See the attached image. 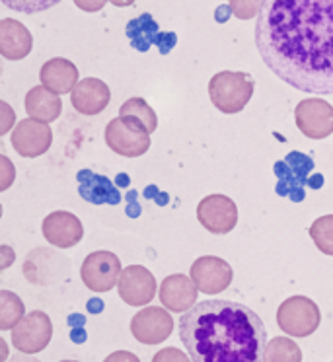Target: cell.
<instances>
[{
	"mask_svg": "<svg viewBox=\"0 0 333 362\" xmlns=\"http://www.w3.org/2000/svg\"><path fill=\"white\" fill-rule=\"evenodd\" d=\"M255 45L277 78L308 94H333V0H265Z\"/></svg>",
	"mask_w": 333,
	"mask_h": 362,
	"instance_id": "cell-1",
	"label": "cell"
},
{
	"mask_svg": "<svg viewBox=\"0 0 333 362\" xmlns=\"http://www.w3.org/2000/svg\"><path fill=\"white\" fill-rule=\"evenodd\" d=\"M180 339L193 362H263L262 317L232 300H203L180 317Z\"/></svg>",
	"mask_w": 333,
	"mask_h": 362,
	"instance_id": "cell-2",
	"label": "cell"
},
{
	"mask_svg": "<svg viewBox=\"0 0 333 362\" xmlns=\"http://www.w3.org/2000/svg\"><path fill=\"white\" fill-rule=\"evenodd\" d=\"M255 90L252 74L238 71H222L209 82V98L222 113H240L246 107Z\"/></svg>",
	"mask_w": 333,
	"mask_h": 362,
	"instance_id": "cell-3",
	"label": "cell"
},
{
	"mask_svg": "<svg viewBox=\"0 0 333 362\" xmlns=\"http://www.w3.org/2000/svg\"><path fill=\"white\" fill-rule=\"evenodd\" d=\"M320 308L306 296H291L277 310L279 327L291 337H308L320 327Z\"/></svg>",
	"mask_w": 333,
	"mask_h": 362,
	"instance_id": "cell-4",
	"label": "cell"
},
{
	"mask_svg": "<svg viewBox=\"0 0 333 362\" xmlns=\"http://www.w3.org/2000/svg\"><path fill=\"white\" fill-rule=\"evenodd\" d=\"M105 144L125 158L143 156L151 148V133L131 117H117L105 127Z\"/></svg>",
	"mask_w": 333,
	"mask_h": 362,
	"instance_id": "cell-5",
	"label": "cell"
},
{
	"mask_svg": "<svg viewBox=\"0 0 333 362\" xmlns=\"http://www.w3.org/2000/svg\"><path fill=\"white\" fill-rule=\"evenodd\" d=\"M273 170L279 180V195L288 197L294 203L304 201V185L308 183L310 172L314 170V160L302 152H291L285 160H279Z\"/></svg>",
	"mask_w": 333,
	"mask_h": 362,
	"instance_id": "cell-6",
	"label": "cell"
},
{
	"mask_svg": "<svg viewBox=\"0 0 333 362\" xmlns=\"http://www.w3.org/2000/svg\"><path fill=\"white\" fill-rule=\"evenodd\" d=\"M51 337H53L51 317L40 310L25 314L22 322L12 329V345L16 346V351L25 354L41 353L43 349H47Z\"/></svg>",
	"mask_w": 333,
	"mask_h": 362,
	"instance_id": "cell-7",
	"label": "cell"
},
{
	"mask_svg": "<svg viewBox=\"0 0 333 362\" xmlns=\"http://www.w3.org/2000/svg\"><path fill=\"white\" fill-rule=\"evenodd\" d=\"M121 273H123V269H121L119 257L115 253L105 252V250L90 253L80 269L82 283L94 292L111 291L119 283Z\"/></svg>",
	"mask_w": 333,
	"mask_h": 362,
	"instance_id": "cell-8",
	"label": "cell"
},
{
	"mask_svg": "<svg viewBox=\"0 0 333 362\" xmlns=\"http://www.w3.org/2000/svg\"><path fill=\"white\" fill-rule=\"evenodd\" d=\"M71 273V261L53 250H33L24 261V275L32 284L47 286Z\"/></svg>",
	"mask_w": 333,
	"mask_h": 362,
	"instance_id": "cell-9",
	"label": "cell"
},
{
	"mask_svg": "<svg viewBox=\"0 0 333 362\" xmlns=\"http://www.w3.org/2000/svg\"><path fill=\"white\" fill-rule=\"evenodd\" d=\"M294 121L304 136L322 141L333 133V105L322 98L302 100L294 110Z\"/></svg>",
	"mask_w": 333,
	"mask_h": 362,
	"instance_id": "cell-10",
	"label": "cell"
},
{
	"mask_svg": "<svg viewBox=\"0 0 333 362\" xmlns=\"http://www.w3.org/2000/svg\"><path fill=\"white\" fill-rule=\"evenodd\" d=\"M197 218L211 234H228L238 224V206L230 197L214 193L199 203Z\"/></svg>",
	"mask_w": 333,
	"mask_h": 362,
	"instance_id": "cell-11",
	"label": "cell"
},
{
	"mask_svg": "<svg viewBox=\"0 0 333 362\" xmlns=\"http://www.w3.org/2000/svg\"><path fill=\"white\" fill-rule=\"evenodd\" d=\"M12 146L22 158H37L45 154L53 144V131L45 121L22 119L10 134Z\"/></svg>",
	"mask_w": 333,
	"mask_h": 362,
	"instance_id": "cell-12",
	"label": "cell"
},
{
	"mask_svg": "<svg viewBox=\"0 0 333 362\" xmlns=\"http://www.w3.org/2000/svg\"><path fill=\"white\" fill-rule=\"evenodd\" d=\"M174 331L172 314L164 308L148 306L143 308L135 317L131 320V333L139 343L144 345H158L164 343Z\"/></svg>",
	"mask_w": 333,
	"mask_h": 362,
	"instance_id": "cell-13",
	"label": "cell"
},
{
	"mask_svg": "<svg viewBox=\"0 0 333 362\" xmlns=\"http://www.w3.org/2000/svg\"><path fill=\"white\" fill-rule=\"evenodd\" d=\"M117 291L129 306H146L156 296V279L143 265H129L121 273Z\"/></svg>",
	"mask_w": 333,
	"mask_h": 362,
	"instance_id": "cell-14",
	"label": "cell"
},
{
	"mask_svg": "<svg viewBox=\"0 0 333 362\" xmlns=\"http://www.w3.org/2000/svg\"><path fill=\"white\" fill-rule=\"evenodd\" d=\"M232 267L221 257L203 255L191 265V279L197 288L205 294H218L226 291L232 283Z\"/></svg>",
	"mask_w": 333,
	"mask_h": 362,
	"instance_id": "cell-15",
	"label": "cell"
},
{
	"mask_svg": "<svg viewBox=\"0 0 333 362\" xmlns=\"http://www.w3.org/2000/svg\"><path fill=\"white\" fill-rule=\"evenodd\" d=\"M41 228H43V238L47 240V244L61 247V250L74 247L84 236V226L78 216L66 211H55L47 214Z\"/></svg>",
	"mask_w": 333,
	"mask_h": 362,
	"instance_id": "cell-16",
	"label": "cell"
},
{
	"mask_svg": "<svg viewBox=\"0 0 333 362\" xmlns=\"http://www.w3.org/2000/svg\"><path fill=\"white\" fill-rule=\"evenodd\" d=\"M197 294V284L193 283L191 276L182 275V273L166 276L160 284V302H162V306L168 308L170 312H177V314H183L189 308L195 306Z\"/></svg>",
	"mask_w": 333,
	"mask_h": 362,
	"instance_id": "cell-17",
	"label": "cell"
},
{
	"mask_svg": "<svg viewBox=\"0 0 333 362\" xmlns=\"http://www.w3.org/2000/svg\"><path fill=\"white\" fill-rule=\"evenodd\" d=\"M110 86L100 78L80 80L71 92V103L82 115H98L110 105Z\"/></svg>",
	"mask_w": 333,
	"mask_h": 362,
	"instance_id": "cell-18",
	"label": "cell"
},
{
	"mask_svg": "<svg viewBox=\"0 0 333 362\" xmlns=\"http://www.w3.org/2000/svg\"><path fill=\"white\" fill-rule=\"evenodd\" d=\"M33 37L22 22L4 18L0 20V53L8 61H22L32 53Z\"/></svg>",
	"mask_w": 333,
	"mask_h": 362,
	"instance_id": "cell-19",
	"label": "cell"
},
{
	"mask_svg": "<svg viewBox=\"0 0 333 362\" xmlns=\"http://www.w3.org/2000/svg\"><path fill=\"white\" fill-rule=\"evenodd\" d=\"M80 197L92 205H119L121 193L111 183L110 177L94 173L92 170H82L76 175Z\"/></svg>",
	"mask_w": 333,
	"mask_h": 362,
	"instance_id": "cell-20",
	"label": "cell"
},
{
	"mask_svg": "<svg viewBox=\"0 0 333 362\" xmlns=\"http://www.w3.org/2000/svg\"><path fill=\"white\" fill-rule=\"evenodd\" d=\"M40 80L43 86L49 88L55 94H71L80 82L78 69L69 59L57 57V59H51V61H47L41 66Z\"/></svg>",
	"mask_w": 333,
	"mask_h": 362,
	"instance_id": "cell-21",
	"label": "cell"
},
{
	"mask_svg": "<svg viewBox=\"0 0 333 362\" xmlns=\"http://www.w3.org/2000/svg\"><path fill=\"white\" fill-rule=\"evenodd\" d=\"M61 110H63V103H61L59 94L51 92L43 84L32 88L25 94V111L30 117L40 119L45 123H53L61 115Z\"/></svg>",
	"mask_w": 333,
	"mask_h": 362,
	"instance_id": "cell-22",
	"label": "cell"
},
{
	"mask_svg": "<svg viewBox=\"0 0 333 362\" xmlns=\"http://www.w3.org/2000/svg\"><path fill=\"white\" fill-rule=\"evenodd\" d=\"M158 35V24L154 22L151 14H143V16L135 18L127 24V37L136 51H143V53L148 51L152 45H156Z\"/></svg>",
	"mask_w": 333,
	"mask_h": 362,
	"instance_id": "cell-23",
	"label": "cell"
},
{
	"mask_svg": "<svg viewBox=\"0 0 333 362\" xmlns=\"http://www.w3.org/2000/svg\"><path fill=\"white\" fill-rule=\"evenodd\" d=\"M119 115L121 117L135 119L136 123H141L151 134L154 133L156 127H158L156 111L152 110L151 105L144 102L143 98H129L127 102L119 107Z\"/></svg>",
	"mask_w": 333,
	"mask_h": 362,
	"instance_id": "cell-24",
	"label": "cell"
},
{
	"mask_svg": "<svg viewBox=\"0 0 333 362\" xmlns=\"http://www.w3.org/2000/svg\"><path fill=\"white\" fill-rule=\"evenodd\" d=\"M24 302L14 292L0 291V329H14L24 317Z\"/></svg>",
	"mask_w": 333,
	"mask_h": 362,
	"instance_id": "cell-25",
	"label": "cell"
},
{
	"mask_svg": "<svg viewBox=\"0 0 333 362\" xmlns=\"http://www.w3.org/2000/svg\"><path fill=\"white\" fill-rule=\"evenodd\" d=\"M263 362H302L300 346L288 337L271 339Z\"/></svg>",
	"mask_w": 333,
	"mask_h": 362,
	"instance_id": "cell-26",
	"label": "cell"
},
{
	"mask_svg": "<svg viewBox=\"0 0 333 362\" xmlns=\"http://www.w3.org/2000/svg\"><path fill=\"white\" fill-rule=\"evenodd\" d=\"M310 238L314 244L325 255H333V214L320 216L310 226Z\"/></svg>",
	"mask_w": 333,
	"mask_h": 362,
	"instance_id": "cell-27",
	"label": "cell"
},
{
	"mask_svg": "<svg viewBox=\"0 0 333 362\" xmlns=\"http://www.w3.org/2000/svg\"><path fill=\"white\" fill-rule=\"evenodd\" d=\"M61 0H2V4L20 14H40L57 6Z\"/></svg>",
	"mask_w": 333,
	"mask_h": 362,
	"instance_id": "cell-28",
	"label": "cell"
},
{
	"mask_svg": "<svg viewBox=\"0 0 333 362\" xmlns=\"http://www.w3.org/2000/svg\"><path fill=\"white\" fill-rule=\"evenodd\" d=\"M265 0H228V6L232 10V16L238 20H252L259 16Z\"/></svg>",
	"mask_w": 333,
	"mask_h": 362,
	"instance_id": "cell-29",
	"label": "cell"
},
{
	"mask_svg": "<svg viewBox=\"0 0 333 362\" xmlns=\"http://www.w3.org/2000/svg\"><path fill=\"white\" fill-rule=\"evenodd\" d=\"M152 362H193L189 354H185L175 346H168L162 349L158 353L152 356Z\"/></svg>",
	"mask_w": 333,
	"mask_h": 362,
	"instance_id": "cell-30",
	"label": "cell"
},
{
	"mask_svg": "<svg viewBox=\"0 0 333 362\" xmlns=\"http://www.w3.org/2000/svg\"><path fill=\"white\" fill-rule=\"evenodd\" d=\"M0 172H2V180H0V191H6L12 185V181L16 177V170H14V165L10 162L8 156H0Z\"/></svg>",
	"mask_w": 333,
	"mask_h": 362,
	"instance_id": "cell-31",
	"label": "cell"
},
{
	"mask_svg": "<svg viewBox=\"0 0 333 362\" xmlns=\"http://www.w3.org/2000/svg\"><path fill=\"white\" fill-rule=\"evenodd\" d=\"M0 107H2V111H4V119H2V125H0V133L6 134L10 131V127H12V123H14V119H16V115H14V111L10 110V105L6 102L0 103Z\"/></svg>",
	"mask_w": 333,
	"mask_h": 362,
	"instance_id": "cell-32",
	"label": "cell"
},
{
	"mask_svg": "<svg viewBox=\"0 0 333 362\" xmlns=\"http://www.w3.org/2000/svg\"><path fill=\"white\" fill-rule=\"evenodd\" d=\"M107 0H74V4L84 12H100Z\"/></svg>",
	"mask_w": 333,
	"mask_h": 362,
	"instance_id": "cell-33",
	"label": "cell"
},
{
	"mask_svg": "<svg viewBox=\"0 0 333 362\" xmlns=\"http://www.w3.org/2000/svg\"><path fill=\"white\" fill-rule=\"evenodd\" d=\"M103 362H141V358L136 354L129 353V351H115V353H111Z\"/></svg>",
	"mask_w": 333,
	"mask_h": 362,
	"instance_id": "cell-34",
	"label": "cell"
},
{
	"mask_svg": "<svg viewBox=\"0 0 333 362\" xmlns=\"http://www.w3.org/2000/svg\"><path fill=\"white\" fill-rule=\"evenodd\" d=\"M156 45L160 47V53H168V51H170V49L175 45V33H162V32H160Z\"/></svg>",
	"mask_w": 333,
	"mask_h": 362,
	"instance_id": "cell-35",
	"label": "cell"
},
{
	"mask_svg": "<svg viewBox=\"0 0 333 362\" xmlns=\"http://www.w3.org/2000/svg\"><path fill=\"white\" fill-rule=\"evenodd\" d=\"M0 250H2V253H4V257H2V269H8L12 259H14V252L10 250L8 245H2Z\"/></svg>",
	"mask_w": 333,
	"mask_h": 362,
	"instance_id": "cell-36",
	"label": "cell"
},
{
	"mask_svg": "<svg viewBox=\"0 0 333 362\" xmlns=\"http://www.w3.org/2000/svg\"><path fill=\"white\" fill-rule=\"evenodd\" d=\"M10 362H40V361H37V358H33V356H30V354L22 353V354H16V356H14Z\"/></svg>",
	"mask_w": 333,
	"mask_h": 362,
	"instance_id": "cell-37",
	"label": "cell"
},
{
	"mask_svg": "<svg viewBox=\"0 0 333 362\" xmlns=\"http://www.w3.org/2000/svg\"><path fill=\"white\" fill-rule=\"evenodd\" d=\"M113 6H119V8H125V6H133L135 0H110Z\"/></svg>",
	"mask_w": 333,
	"mask_h": 362,
	"instance_id": "cell-38",
	"label": "cell"
},
{
	"mask_svg": "<svg viewBox=\"0 0 333 362\" xmlns=\"http://www.w3.org/2000/svg\"><path fill=\"white\" fill-rule=\"evenodd\" d=\"M0 346H2V358H0V361L4 362L6 361V354H8L6 353V341H4V339H0Z\"/></svg>",
	"mask_w": 333,
	"mask_h": 362,
	"instance_id": "cell-39",
	"label": "cell"
},
{
	"mask_svg": "<svg viewBox=\"0 0 333 362\" xmlns=\"http://www.w3.org/2000/svg\"><path fill=\"white\" fill-rule=\"evenodd\" d=\"M61 362H78V361H61Z\"/></svg>",
	"mask_w": 333,
	"mask_h": 362,
	"instance_id": "cell-40",
	"label": "cell"
}]
</instances>
